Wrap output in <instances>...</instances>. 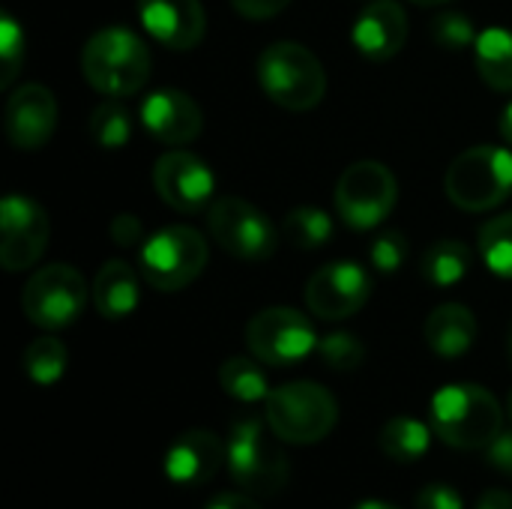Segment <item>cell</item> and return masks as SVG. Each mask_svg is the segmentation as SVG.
<instances>
[{
  "mask_svg": "<svg viewBox=\"0 0 512 509\" xmlns=\"http://www.w3.org/2000/svg\"><path fill=\"white\" fill-rule=\"evenodd\" d=\"M51 237L48 213L27 195H6L0 201V264L9 273L30 270Z\"/></svg>",
  "mask_w": 512,
  "mask_h": 509,
  "instance_id": "cell-12",
  "label": "cell"
},
{
  "mask_svg": "<svg viewBox=\"0 0 512 509\" xmlns=\"http://www.w3.org/2000/svg\"><path fill=\"white\" fill-rule=\"evenodd\" d=\"M261 90L288 111H309L327 93L321 60L300 42H273L258 57Z\"/></svg>",
  "mask_w": 512,
  "mask_h": 509,
  "instance_id": "cell-4",
  "label": "cell"
},
{
  "mask_svg": "<svg viewBox=\"0 0 512 509\" xmlns=\"http://www.w3.org/2000/svg\"><path fill=\"white\" fill-rule=\"evenodd\" d=\"M246 345L267 366H294L318 348L312 321L288 306L258 312L246 327Z\"/></svg>",
  "mask_w": 512,
  "mask_h": 509,
  "instance_id": "cell-10",
  "label": "cell"
},
{
  "mask_svg": "<svg viewBox=\"0 0 512 509\" xmlns=\"http://www.w3.org/2000/svg\"><path fill=\"white\" fill-rule=\"evenodd\" d=\"M219 384L222 390L237 399V402H267L270 396V387H267V375L264 369L255 363V360H246V357H231L222 363L219 369Z\"/></svg>",
  "mask_w": 512,
  "mask_h": 509,
  "instance_id": "cell-25",
  "label": "cell"
},
{
  "mask_svg": "<svg viewBox=\"0 0 512 509\" xmlns=\"http://www.w3.org/2000/svg\"><path fill=\"white\" fill-rule=\"evenodd\" d=\"M282 231L297 249H321L333 234V219L321 207H294L285 216Z\"/></svg>",
  "mask_w": 512,
  "mask_h": 509,
  "instance_id": "cell-29",
  "label": "cell"
},
{
  "mask_svg": "<svg viewBox=\"0 0 512 509\" xmlns=\"http://www.w3.org/2000/svg\"><path fill=\"white\" fill-rule=\"evenodd\" d=\"M228 471L231 480L246 495L273 498L288 486L291 465L279 444H273L264 432V423L255 417L237 420L228 438Z\"/></svg>",
  "mask_w": 512,
  "mask_h": 509,
  "instance_id": "cell-6",
  "label": "cell"
},
{
  "mask_svg": "<svg viewBox=\"0 0 512 509\" xmlns=\"http://www.w3.org/2000/svg\"><path fill=\"white\" fill-rule=\"evenodd\" d=\"M507 411H510V420H512V393H510V405H507Z\"/></svg>",
  "mask_w": 512,
  "mask_h": 509,
  "instance_id": "cell-43",
  "label": "cell"
},
{
  "mask_svg": "<svg viewBox=\"0 0 512 509\" xmlns=\"http://www.w3.org/2000/svg\"><path fill=\"white\" fill-rule=\"evenodd\" d=\"M501 135H504V141L512 147V99L507 102V108L501 111Z\"/></svg>",
  "mask_w": 512,
  "mask_h": 509,
  "instance_id": "cell-40",
  "label": "cell"
},
{
  "mask_svg": "<svg viewBox=\"0 0 512 509\" xmlns=\"http://www.w3.org/2000/svg\"><path fill=\"white\" fill-rule=\"evenodd\" d=\"M210 258V246L201 231L189 225H171L147 237L138 252L144 282L156 291H180L195 282Z\"/></svg>",
  "mask_w": 512,
  "mask_h": 509,
  "instance_id": "cell-7",
  "label": "cell"
},
{
  "mask_svg": "<svg viewBox=\"0 0 512 509\" xmlns=\"http://www.w3.org/2000/svg\"><path fill=\"white\" fill-rule=\"evenodd\" d=\"M510 357H512V327H510Z\"/></svg>",
  "mask_w": 512,
  "mask_h": 509,
  "instance_id": "cell-44",
  "label": "cell"
},
{
  "mask_svg": "<svg viewBox=\"0 0 512 509\" xmlns=\"http://www.w3.org/2000/svg\"><path fill=\"white\" fill-rule=\"evenodd\" d=\"M414 509H462V498L456 489L450 486H426L417 498H414Z\"/></svg>",
  "mask_w": 512,
  "mask_h": 509,
  "instance_id": "cell-34",
  "label": "cell"
},
{
  "mask_svg": "<svg viewBox=\"0 0 512 509\" xmlns=\"http://www.w3.org/2000/svg\"><path fill=\"white\" fill-rule=\"evenodd\" d=\"M24 30L12 15H0V87H9L24 66Z\"/></svg>",
  "mask_w": 512,
  "mask_h": 509,
  "instance_id": "cell-30",
  "label": "cell"
},
{
  "mask_svg": "<svg viewBox=\"0 0 512 509\" xmlns=\"http://www.w3.org/2000/svg\"><path fill=\"white\" fill-rule=\"evenodd\" d=\"M477 30L471 24V18L465 12H441L432 21V39L444 48V51H465L477 42Z\"/></svg>",
  "mask_w": 512,
  "mask_h": 509,
  "instance_id": "cell-32",
  "label": "cell"
},
{
  "mask_svg": "<svg viewBox=\"0 0 512 509\" xmlns=\"http://www.w3.org/2000/svg\"><path fill=\"white\" fill-rule=\"evenodd\" d=\"M480 255L486 267L501 276L512 279V210L504 216H495L480 231Z\"/></svg>",
  "mask_w": 512,
  "mask_h": 509,
  "instance_id": "cell-28",
  "label": "cell"
},
{
  "mask_svg": "<svg viewBox=\"0 0 512 509\" xmlns=\"http://www.w3.org/2000/svg\"><path fill=\"white\" fill-rule=\"evenodd\" d=\"M141 123L156 141L180 147L201 135L204 114L189 93L168 87V90H153L141 102Z\"/></svg>",
  "mask_w": 512,
  "mask_h": 509,
  "instance_id": "cell-16",
  "label": "cell"
},
{
  "mask_svg": "<svg viewBox=\"0 0 512 509\" xmlns=\"http://www.w3.org/2000/svg\"><path fill=\"white\" fill-rule=\"evenodd\" d=\"M138 18L156 42L174 51L195 48L207 30L201 0H138Z\"/></svg>",
  "mask_w": 512,
  "mask_h": 509,
  "instance_id": "cell-17",
  "label": "cell"
},
{
  "mask_svg": "<svg viewBox=\"0 0 512 509\" xmlns=\"http://www.w3.org/2000/svg\"><path fill=\"white\" fill-rule=\"evenodd\" d=\"M432 435H435L432 426H426L414 417H396L381 429L378 444L393 462H414V459L426 456Z\"/></svg>",
  "mask_w": 512,
  "mask_h": 509,
  "instance_id": "cell-23",
  "label": "cell"
},
{
  "mask_svg": "<svg viewBox=\"0 0 512 509\" xmlns=\"http://www.w3.org/2000/svg\"><path fill=\"white\" fill-rule=\"evenodd\" d=\"M480 78L501 93H512V30L486 27L474 42Z\"/></svg>",
  "mask_w": 512,
  "mask_h": 509,
  "instance_id": "cell-22",
  "label": "cell"
},
{
  "mask_svg": "<svg viewBox=\"0 0 512 509\" xmlns=\"http://www.w3.org/2000/svg\"><path fill=\"white\" fill-rule=\"evenodd\" d=\"M318 354L336 372H354L366 360L363 342L357 336H351V333H330V336H324L318 342Z\"/></svg>",
  "mask_w": 512,
  "mask_h": 509,
  "instance_id": "cell-31",
  "label": "cell"
},
{
  "mask_svg": "<svg viewBox=\"0 0 512 509\" xmlns=\"http://www.w3.org/2000/svg\"><path fill=\"white\" fill-rule=\"evenodd\" d=\"M153 186L159 198L177 213H198L213 201L216 177L204 159L189 150H168L153 168Z\"/></svg>",
  "mask_w": 512,
  "mask_h": 509,
  "instance_id": "cell-14",
  "label": "cell"
},
{
  "mask_svg": "<svg viewBox=\"0 0 512 509\" xmlns=\"http://www.w3.org/2000/svg\"><path fill=\"white\" fill-rule=\"evenodd\" d=\"M486 456H489V465L495 471H501L504 477L512 480V429L510 432H501L489 447H486Z\"/></svg>",
  "mask_w": 512,
  "mask_h": 509,
  "instance_id": "cell-36",
  "label": "cell"
},
{
  "mask_svg": "<svg viewBox=\"0 0 512 509\" xmlns=\"http://www.w3.org/2000/svg\"><path fill=\"white\" fill-rule=\"evenodd\" d=\"M447 195L468 213H483L512 195V150L480 144L459 153L447 171Z\"/></svg>",
  "mask_w": 512,
  "mask_h": 509,
  "instance_id": "cell-5",
  "label": "cell"
},
{
  "mask_svg": "<svg viewBox=\"0 0 512 509\" xmlns=\"http://www.w3.org/2000/svg\"><path fill=\"white\" fill-rule=\"evenodd\" d=\"M81 72L102 96H132L150 78V51L129 27H102L81 51Z\"/></svg>",
  "mask_w": 512,
  "mask_h": 509,
  "instance_id": "cell-2",
  "label": "cell"
},
{
  "mask_svg": "<svg viewBox=\"0 0 512 509\" xmlns=\"http://www.w3.org/2000/svg\"><path fill=\"white\" fill-rule=\"evenodd\" d=\"M468 267H471V249L459 240H438L423 258V276L438 288L459 285Z\"/></svg>",
  "mask_w": 512,
  "mask_h": 509,
  "instance_id": "cell-24",
  "label": "cell"
},
{
  "mask_svg": "<svg viewBox=\"0 0 512 509\" xmlns=\"http://www.w3.org/2000/svg\"><path fill=\"white\" fill-rule=\"evenodd\" d=\"M432 432L453 450H486L504 432L501 402L480 384H447L429 405Z\"/></svg>",
  "mask_w": 512,
  "mask_h": 509,
  "instance_id": "cell-1",
  "label": "cell"
},
{
  "mask_svg": "<svg viewBox=\"0 0 512 509\" xmlns=\"http://www.w3.org/2000/svg\"><path fill=\"white\" fill-rule=\"evenodd\" d=\"M207 228L219 249L243 261H264L279 243L273 222L243 198H219L207 213Z\"/></svg>",
  "mask_w": 512,
  "mask_h": 509,
  "instance_id": "cell-11",
  "label": "cell"
},
{
  "mask_svg": "<svg viewBox=\"0 0 512 509\" xmlns=\"http://www.w3.org/2000/svg\"><path fill=\"white\" fill-rule=\"evenodd\" d=\"M369 258H372V267L381 270V273H396L405 258H408V237L396 228L384 231L375 237L372 249H369Z\"/></svg>",
  "mask_w": 512,
  "mask_h": 509,
  "instance_id": "cell-33",
  "label": "cell"
},
{
  "mask_svg": "<svg viewBox=\"0 0 512 509\" xmlns=\"http://www.w3.org/2000/svg\"><path fill=\"white\" fill-rule=\"evenodd\" d=\"M477 509H512V495L510 492H501V489H489Z\"/></svg>",
  "mask_w": 512,
  "mask_h": 509,
  "instance_id": "cell-39",
  "label": "cell"
},
{
  "mask_svg": "<svg viewBox=\"0 0 512 509\" xmlns=\"http://www.w3.org/2000/svg\"><path fill=\"white\" fill-rule=\"evenodd\" d=\"M399 183L381 162H354L336 183V210L354 231L378 228L396 207Z\"/></svg>",
  "mask_w": 512,
  "mask_h": 509,
  "instance_id": "cell-8",
  "label": "cell"
},
{
  "mask_svg": "<svg viewBox=\"0 0 512 509\" xmlns=\"http://www.w3.org/2000/svg\"><path fill=\"white\" fill-rule=\"evenodd\" d=\"M207 509H261L258 501H252L249 495H237V492H225V495H216Z\"/></svg>",
  "mask_w": 512,
  "mask_h": 509,
  "instance_id": "cell-38",
  "label": "cell"
},
{
  "mask_svg": "<svg viewBox=\"0 0 512 509\" xmlns=\"http://www.w3.org/2000/svg\"><path fill=\"white\" fill-rule=\"evenodd\" d=\"M87 306V282L69 264H48L30 276L21 294V312L42 330H63L81 318Z\"/></svg>",
  "mask_w": 512,
  "mask_h": 509,
  "instance_id": "cell-9",
  "label": "cell"
},
{
  "mask_svg": "<svg viewBox=\"0 0 512 509\" xmlns=\"http://www.w3.org/2000/svg\"><path fill=\"white\" fill-rule=\"evenodd\" d=\"M354 509H396L393 504H384V501H363V504H357Z\"/></svg>",
  "mask_w": 512,
  "mask_h": 509,
  "instance_id": "cell-41",
  "label": "cell"
},
{
  "mask_svg": "<svg viewBox=\"0 0 512 509\" xmlns=\"http://www.w3.org/2000/svg\"><path fill=\"white\" fill-rule=\"evenodd\" d=\"M3 126L18 150H39L51 141L57 126L54 93L42 84H24L6 99Z\"/></svg>",
  "mask_w": 512,
  "mask_h": 509,
  "instance_id": "cell-15",
  "label": "cell"
},
{
  "mask_svg": "<svg viewBox=\"0 0 512 509\" xmlns=\"http://www.w3.org/2000/svg\"><path fill=\"white\" fill-rule=\"evenodd\" d=\"M24 363V372L33 384L39 387H51L63 378L66 372V363H69V354H66V345L54 336H42V339H33L21 357Z\"/></svg>",
  "mask_w": 512,
  "mask_h": 509,
  "instance_id": "cell-27",
  "label": "cell"
},
{
  "mask_svg": "<svg viewBox=\"0 0 512 509\" xmlns=\"http://www.w3.org/2000/svg\"><path fill=\"white\" fill-rule=\"evenodd\" d=\"M351 39L369 60H393L408 42V15L396 0H372L357 15Z\"/></svg>",
  "mask_w": 512,
  "mask_h": 509,
  "instance_id": "cell-19",
  "label": "cell"
},
{
  "mask_svg": "<svg viewBox=\"0 0 512 509\" xmlns=\"http://www.w3.org/2000/svg\"><path fill=\"white\" fill-rule=\"evenodd\" d=\"M228 465V444L207 429L180 435L165 453V477L177 486H204Z\"/></svg>",
  "mask_w": 512,
  "mask_h": 509,
  "instance_id": "cell-18",
  "label": "cell"
},
{
  "mask_svg": "<svg viewBox=\"0 0 512 509\" xmlns=\"http://www.w3.org/2000/svg\"><path fill=\"white\" fill-rule=\"evenodd\" d=\"M411 3H420V6H432V3H447V0H411Z\"/></svg>",
  "mask_w": 512,
  "mask_h": 509,
  "instance_id": "cell-42",
  "label": "cell"
},
{
  "mask_svg": "<svg viewBox=\"0 0 512 509\" xmlns=\"http://www.w3.org/2000/svg\"><path fill=\"white\" fill-rule=\"evenodd\" d=\"M267 429L294 447L318 444L324 441L339 420V405L333 393L312 381H294L270 390L264 402Z\"/></svg>",
  "mask_w": 512,
  "mask_h": 509,
  "instance_id": "cell-3",
  "label": "cell"
},
{
  "mask_svg": "<svg viewBox=\"0 0 512 509\" xmlns=\"http://www.w3.org/2000/svg\"><path fill=\"white\" fill-rule=\"evenodd\" d=\"M141 300V288H138V276L126 261H108L93 282V303L96 312L108 321H120L129 318L138 309Z\"/></svg>",
  "mask_w": 512,
  "mask_h": 509,
  "instance_id": "cell-21",
  "label": "cell"
},
{
  "mask_svg": "<svg viewBox=\"0 0 512 509\" xmlns=\"http://www.w3.org/2000/svg\"><path fill=\"white\" fill-rule=\"evenodd\" d=\"M234 3V9L243 15V18H255V21H261V18H273V15H279L291 0H231Z\"/></svg>",
  "mask_w": 512,
  "mask_h": 509,
  "instance_id": "cell-37",
  "label": "cell"
},
{
  "mask_svg": "<svg viewBox=\"0 0 512 509\" xmlns=\"http://www.w3.org/2000/svg\"><path fill=\"white\" fill-rule=\"evenodd\" d=\"M477 339V318L462 303H444L426 318V342L438 357H462Z\"/></svg>",
  "mask_w": 512,
  "mask_h": 509,
  "instance_id": "cell-20",
  "label": "cell"
},
{
  "mask_svg": "<svg viewBox=\"0 0 512 509\" xmlns=\"http://www.w3.org/2000/svg\"><path fill=\"white\" fill-rule=\"evenodd\" d=\"M141 237H144V228H141L138 216H132V213L114 216V222H111V240L117 246H135V243H141Z\"/></svg>",
  "mask_w": 512,
  "mask_h": 509,
  "instance_id": "cell-35",
  "label": "cell"
},
{
  "mask_svg": "<svg viewBox=\"0 0 512 509\" xmlns=\"http://www.w3.org/2000/svg\"><path fill=\"white\" fill-rule=\"evenodd\" d=\"M90 138L102 150H120V147L129 144L132 120H129V111L120 102V96H108L93 108V114H90Z\"/></svg>",
  "mask_w": 512,
  "mask_h": 509,
  "instance_id": "cell-26",
  "label": "cell"
},
{
  "mask_svg": "<svg viewBox=\"0 0 512 509\" xmlns=\"http://www.w3.org/2000/svg\"><path fill=\"white\" fill-rule=\"evenodd\" d=\"M372 294L369 273L354 261L324 264L306 282V309L321 321H345L357 315Z\"/></svg>",
  "mask_w": 512,
  "mask_h": 509,
  "instance_id": "cell-13",
  "label": "cell"
}]
</instances>
